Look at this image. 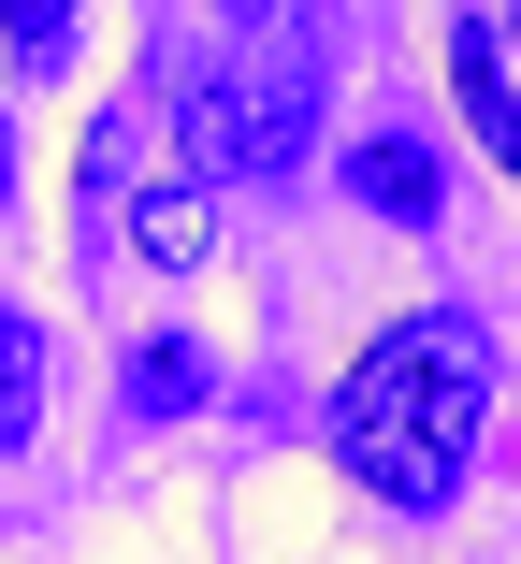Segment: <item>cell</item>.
<instances>
[{"label":"cell","mask_w":521,"mask_h":564,"mask_svg":"<svg viewBox=\"0 0 521 564\" xmlns=\"http://www.w3.org/2000/svg\"><path fill=\"white\" fill-rule=\"evenodd\" d=\"M478 420H492V348L421 304V318H377V348L334 377V464L377 507H449L478 478Z\"/></svg>","instance_id":"cell-1"},{"label":"cell","mask_w":521,"mask_h":564,"mask_svg":"<svg viewBox=\"0 0 521 564\" xmlns=\"http://www.w3.org/2000/svg\"><path fill=\"white\" fill-rule=\"evenodd\" d=\"M304 73H319V30H304V15L247 30V58H218V73L188 87V160L275 188V174L304 160Z\"/></svg>","instance_id":"cell-2"},{"label":"cell","mask_w":521,"mask_h":564,"mask_svg":"<svg viewBox=\"0 0 521 564\" xmlns=\"http://www.w3.org/2000/svg\"><path fill=\"white\" fill-rule=\"evenodd\" d=\"M435 44H449V101H464V131H478V145H492V174L521 188V87H507V58L478 44V15H449Z\"/></svg>","instance_id":"cell-3"},{"label":"cell","mask_w":521,"mask_h":564,"mask_svg":"<svg viewBox=\"0 0 521 564\" xmlns=\"http://www.w3.org/2000/svg\"><path fill=\"white\" fill-rule=\"evenodd\" d=\"M348 203H362V217H391V232H435V145L362 131V145H348Z\"/></svg>","instance_id":"cell-4"},{"label":"cell","mask_w":521,"mask_h":564,"mask_svg":"<svg viewBox=\"0 0 521 564\" xmlns=\"http://www.w3.org/2000/svg\"><path fill=\"white\" fill-rule=\"evenodd\" d=\"M203 391H218V377H203L188 333H131V362H117V405H131V420H188Z\"/></svg>","instance_id":"cell-5"},{"label":"cell","mask_w":521,"mask_h":564,"mask_svg":"<svg viewBox=\"0 0 521 564\" xmlns=\"http://www.w3.org/2000/svg\"><path fill=\"white\" fill-rule=\"evenodd\" d=\"M131 247H145L160 275H203V261H218V217H203V188H188V174H160V188L131 203Z\"/></svg>","instance_id":"cell-6"},{"label":"cell","mask_w":521,"mask_h":564,"mask_svg":"<svg viewBox=\"0 0 521 564\" xmlns=\"http://www.w3.org/2000/svg\"><path fill=\"white\" fill-rule=\"evenodd\" d=\"M30 420H44V318L0 304V448H30Z\"/></svg>","instance_id":"cell-7"},{"label":"cell","mask_w":521,"mask_h":564,"mask_svg":"<svg viewBox=\"0 0 521 564\" xmlns=\"http://www.w3.org/2000/svg\"><path fill=\"white\" fill-rule=\"evenodd\" d=\"M87 44V15H73V0H0V58H30V73H58Z\"/></svg>","instance_id":"cell-8"},{"label":"cell","mask_w":521,"mask_h":564,"mask_svg":"<svg viewBox=\"0 0 521 564\" xmlns=\"http://www.w3.org/2000/svg\"><path fill=\"white\" fill-rule=\"evenodd\" d=\"M15 188H30V131H15V101H0V217H15Z\"/></svg>","instance_id":"cell-9"},{"label":"cell","mask_w":521,"mask_h":564,"mask_svg":"<svg viewBox=\"0 0 521 564\" xmlns=\"http://www.w3.org/2000/svg\"><path fill=\"white\" fill-rule=\"evenodd\" d=\"M478 44H492V58H521V15H478Z\"/></svg>","instance_id":"cell-10"}]
</instances>
